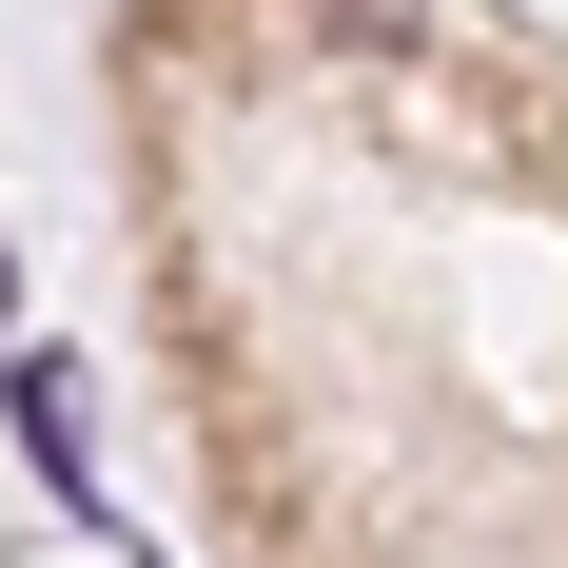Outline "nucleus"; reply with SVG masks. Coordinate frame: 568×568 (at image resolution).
Instances as JSON below:
<instances>
[{"mask_svg": "<svg viewBox=\"0 0 568 568\" xmlns=\"http://www.w3.org/2000/svg\"><path fill=\"white\" fill-rule=\"evenodd\" d=\"M0 412H20L40 490H79V510H99V452H79V373H59V353H20V373H0Z\"/></svg>", "mask_w": 568, "mask_h": 568, "instance_id": "nucleus-1", "label": "nucleus"}]
</instances>
